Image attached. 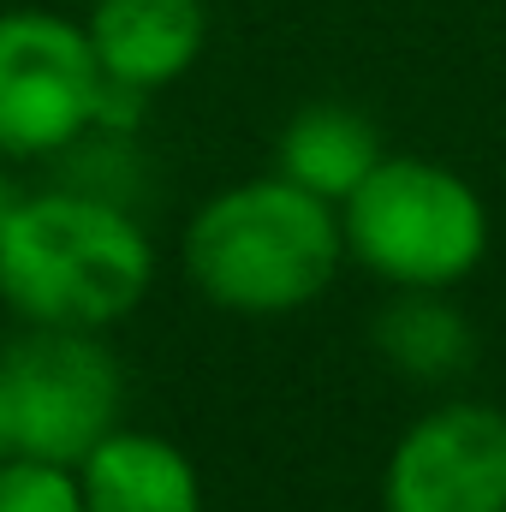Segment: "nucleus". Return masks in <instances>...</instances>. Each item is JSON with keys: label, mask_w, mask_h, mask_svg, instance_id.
Segmentation results:
<instances>
[{"label": "nucleus", "mask_w": 506, "mask_h": 512, "mask_svg": "<svg viewBox=\"0 0 506 512\" xmlns=\"http://www.w3.org/2000/svg\"><path fill=\"white\" fill-rule=\"evenodd\" d=\"M155 286V239L137 209L78 185L18 191L0 221V304L18 328L108 334Z\"/></svg>", "instance_id": "f257e3e1"}, {"label": "nucleus", "mask_w": 506, "mask_h": 512, "mask_svg": "<svg viewBox=\"0 0 506 512\" xmlns=\"http://www.w3.org/2000/svg\"><path fill=\"white\" fill-rule=\"evenodd\" d=\"M179 262L197 298L227 316H298L346 268L340 203L292 185L286 173L239 179L197 203L179 239Z\"/></svg>", "instance_id": "f03ea898"}, {"label": "nucleus", "mask_w": 506, "mask_h": 512, "mask_svg": "<svg viewBox=\"0 0 506 512\" xmlns=\"http://www.w3.org/2000/svg\"><path fill=\"white\" fill-rule=\"evenodd\" d=\"M346 262L387 292H453L495 239L483 191L435 155H381L364 185L340 203Z\"/></svg>", "instance_id": "7ed1b4c3"}, {"label": "nucleus", "mask_w": 506, "mask_h": 512, "mask_svg": "<svg viewBox=\"0 0 506 512\" xmlns=\"http://www.w3.org/2000/svg\"><path fill=\"white\" fill-rule=\"evenodd\" d=\"M0 382L24 459L78 465L126 423V370L90 328H24L0 352Z\"/></svg>", "instance_id": "20e7f679"}, {"label": "nucleus", "mask_w": 506, "mask_h": 512, "mask_svg": "<svg viewBox=\"0 0 506 512\" xmlns=\"http://www.w3.org/2000/svg\"><path fill=\"white\" fill-rule=\"evenodd\" d=\"M108 78L84 18L48 6L0 12V161H60L102 120Z\"/></svg>", "instance_id": "39448f33"}, {"label": "nucleus", "mask_w": 506, "mask_h": 512, "mask_svg": "<svg viewBox=\"0 0 506 512\" xmlns=\"http://www.w3.org/2000/svg\"><path fill=\"white\" fill-rule=\"evenodd\" d=\"M381 512H506V411L489 399H435L381 465Z\"/></svg>", "instance_id": "423d86ee"}, {"label": "nucleus", "mask_w": 506, "mask_h": 512, "mask_svg": "<svg viewBox=\"0 0 506 512\" xmlns=\"http://www.w3.org/2000/svg\"><path fill=\"white\" fill-rule=\"evenodd\" d=\"M84 36L108 84L155 96L209 48V0H90Z\"/></svg>", "instance_id": "0eeeda50"}, {"label": "nucleus", "mask_w": 506, "mask_h": 512, "mask_svg": "<svg viewBox=\"0 0 506 512\" xmlns=\"http://www.w3.org/2000/svg\"><path fill=\"white\" fill-rule=\"evenodd\" d=\"M72 471L84 512H203V477L191 453L155 429L120 423Z\"/></svg>", "instance_id": "6e6552de"}, {"label": "nucleus", "mask_w": 506, "mask_h": 512, "mask_svg": "<svg viewBox=\"0 0 506 512\" xmlns=\"http://www.w3.org/2000/svg\"><path fill=\"white\" fill-rule=\"evenodd\" d=\"M376 358L411 387H453L477 370V328L453 292H393L370 322Z\"/></svg>", "instance_id": "1a4fd4ad"}, {"label": "nucleus", "mask_w": 506, "mask_h": 512, "mask_svg": "<svg viewBox=\"0 0 506 512\" xmlns=\"http://www.w3.org/2000/svg\"><path fill=\"white\" fill-rule=\"evenodd\" d=\"M387 155L381 131L370 126L364 108L352 102H304L274 143V173H286L292 185L328 197V203H346L364 173Z\"/></svg>", "instance_id": "9d476101"}, {"label": "nucleus", "mask_w": 506, "mask_h": 512, "mask_svg": "<svg viewBox=\"0 0 506 512\" xmlns=\"http://www.w3.org/2000/svg\"><path fill=\"white\" fill-rule=\"evenodd\" d=\"M0 512H84L78 471L48 459H0Z\"/></svg>", "instance_id": "9b49d317"}, {"label": "nucleus", "mask_w": 506, "mask_h": 512, "mask_svg": "<svg viewBox=\"0 0 506 512\" xmlns=\"http://www.w3.org/2000/svg\"><path fill=\"white\" fill-rule=\"evenodd\" d=\"M18 453V435H12V405H6V382H0V459Z\"/></svg>", "instance_id": "f8f14e48"}, {"label": "nucleus", "mask_w": 506, "mask_h": 512, "mask_svg": "<svg viewBox=\"0 0 506 512\" xmlns=\"http://www.w3.org/2000/svg\"><path fill=\"white\" fill-rule=\"evenodd\" d=\"M12 203H18V185H12V173H6V161H0V221H6Z\"/></svg>", "instance_id": "ddd939ff"}]
</instances>
